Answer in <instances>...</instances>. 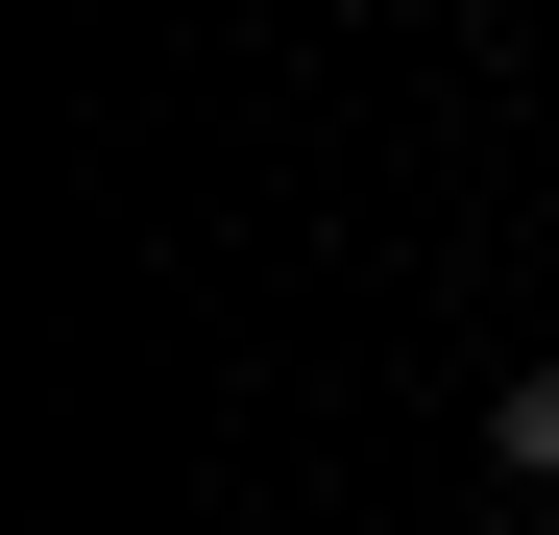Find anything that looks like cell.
Returning a JSON list of instances; mask_svg holds the SVG:
<instances>
[{
  "label": "cell",
  "instance_id": "6da1fadb",
  "mask_svg": "<svg viewBox=\"0 0 559 535\" xmlns=\"http://www.w3.org/2000/svg\"><path fill=\"white\" fill-rule=\"evenodd\" d=\"M487 463H511V487H559V366H511V414H487Z\"/></svg>",
  "mask_w": 559,
  "mask_h": 535
}]
</instances>
